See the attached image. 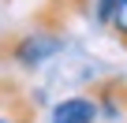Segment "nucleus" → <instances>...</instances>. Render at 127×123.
<instances>
[{"instance_id":"1","label":"nucleus","mask_w":127,"mask_h":123,"mask_svg":"<svg viewBox=\"0 0 127 123\" xmlns=\"http://www.w3.org/2000/svg\"><path fill=\"white\" fill-rule=\"evenodd\" d=\"M60 49H64V26L34 15L30 30H19V34L0 37V64L23 67V71H37L41 64H49Z\"/></svg>"},{"instance_id":"2","label":"nucleus","mask_w":127,"mask_h":123,"mask_svg":"<svg viewBox=\"0 0 127 123\" xmlns=\"http://www.w3.org/2000/svg\"><path fill=\"white\" fill-rule=\"evenodd\" d=\"M34 119H37L34 93L19 78L0 75V123H34Z\"/></svg>"},{"instance_id":"3","label":"nucleus","mask_w":127,"mask_h":123,"mask_svg":"<svg viewBox=\"0 0 127 123\" xmlns=\"http://www.w3.org/2000/svg\"><path fill=\"white\" fill-rule=\"evenodd\" d=\"M90 97L97 104V116L112 119V123H127V78L123 75H112V78H101L90 86Z\"/></svg>"},{"instance_id":"4","label":"nucleus","mask_w":127,"mask_h":123,"mask_svg":"<svg viewBox=\"0 0 127 123\" xmlns=\"http://www.w3.org/2000/svg\"><path fill=\"white\" fill-rule=\"evenodd\" d=\"M52 123H97V104L90 93H75L52 104Z\"/></svg>"},{"instance_id":"5","label":"nucleus","mask_w":127,"mask_h":123,"mask_svg":"<svg viewBox=\"0 0 127 123\" xmlns=\"http://www.w3.org/2000/svg\"><path fill=\"white\" fill-rule=\"evenodd\" d=\"M86 8H94V0H49V4L37 11L41 19H49V23H56V26H64L71 15H82Z\"/></svg>"},{"instance_id":"6","label":"nucleus","mask_w":127,"mask_h":123,"mask_svg":"<svg viewBox=\"0 0 127 123\" xmlns=\"http://www.w3.org/2000/svg\"><path fill=\"white\" fill-rule=\"evenodd\" d=\"M120 4H123V0H94V23H97L101 30H108V26H112V15H116Z\"/></svg>"},{"instance_id":"7","label":"nucleus","mask_w":127,"mask_h":123,"mask_svg":"<svg viewBox=\"0 0 127 123\" xmlns=\"http://www.w3.org/2000/svg\"><path fill=\"white\" fill-rule=\"evenodd\" d=\"M108 34L127 49V0H123V4L116 8V15H112V26H108Z\"/></svg>"}]
</instances>
